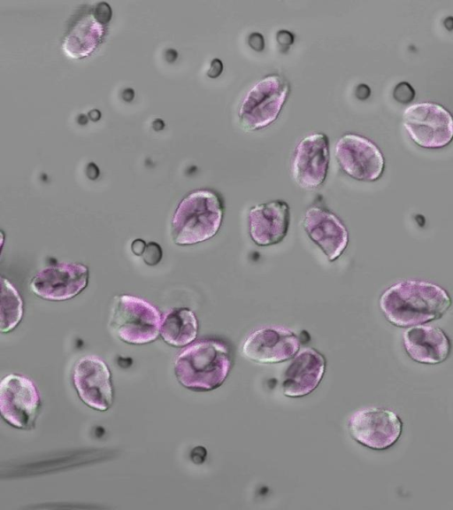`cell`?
<instances>
[{"label":"cell","instance_id":"cell-10","mask_svg":"<svg viewBox=\"0 0 453 510\" xmlns=\"http://www.w3.org/2000/svg\"><path fill=\"white\" fill-rule=\"evenodd\" d=\"M40 397L34 382L19 375L4 376L0 383V412L10 425L22 429L35 427Z\"/></svg>","mask_w":453,"mask_h":510},{"label":"cell","instance_id":"cell-15","mask_svg":"<svg viewBox=\"0 0 453 510\" xmlns=\"http://www.w3.org/2000/svg\"><path fill=\"white\" fill-rule=\"evenodd\" d=\"M303 228L329 262L338 259L349 244V232L346 226L327 208L314 205L304 212Z\"/></svg>","mask_w":453,"mask_h":510},{"label":"cell","instance_id":"cell-13","mask_svg":"<svg viewBox=\"0 0 453 510\" xmlns=\"http://www.w3.org/2000/svg\"><path fill=\"white\" fill-rule=\"evenodd\" d=\"M111 9L105 3L81 8L74 14L63 42V49L73 58L87 56L101 42Z\"/></svg>","mask_w":453,"mask_h":510},{"label":"cell","instance_id":"cell-3","mask_svg":"<svg viewBox=\"0 0 453 510\" xmlns=\"http://www.w3.org/2000/svg\"><path fill=\"white\" fill-rule=\"evenodd\" d=\"M222 197L215 190L191 191L178 204L171 221V236L177 245H193L214 237L224 217Z\"/></svg>","mask_w":453,"mask_h":510},{"label":"cell","instance_id":"cell-12","mask_svg":"<svg viewBox=\"0 0 453 510\" xmlns=\"http://www.w3.org/2000/svg\"><path fill=\"white\" fill-rule=\"evenodd\" d=\"M299 349L300 339L294 331L280 326H265L245 338L242 354L257 363L275 364L294 358Z\"/></svg>","mask_w":453,"mask_h":510},{"label":"cell","instance_id":"cell-6","mask_svg":"<svg viewBox=\"0 0 453 510\" xmlns=\"http://www.w3.org/2000/svg\"><path fill=\"white\" fill-rule=\"evenodd\" d=\"M403 124L412 141L423 148H441L453 139V117L435 103L409 105L403 111Z\"/></svg>","mask_w":453,"mask_h":510},{"label":"cell","instance_id":"cell-1","mask_svg":"<svg viewBox=\"0 0 453 510\" xmlns=\"http://www.w3.org/2000/svg\"><path fill=\"white\" fill-rule=\"evenodd\" d=\"M379 305L388 322L399 328H411L441 319L450 307L451 298L437 284L405 280L385 290Z\"/></svg>","mask_w":453,"mask_h":510},{"label":"cell","instance_id":"cell-20","mask_svg":"<svg viewBox=\"0 0 453 510\" xmlns=\"http://www.w3.org/2000/svg\"><path fill=\"white\" fill-rule=\"evenodd\" d=\"M23 316V302L14 286L1 277V324L2 333L12 331Z\"/></svg>","mask_w":453,"mask_h":510},{"label":"cell","instance_id":"cell-16","mask_svg":"<svg viewBox=\"0 0 453 510\" xmlns=\"http://www.w3.org/2000/svg\"><path fill=\"white\" fill-rule=\"evenodd\" d=\"M290 225V207L281 199L257 205L248 212L249 235L260 247L281 243Z\"/></svg>","mask_w":453,"mask_h":510},{"label":"cell","instance_id":"cell-9","mask_svg":"<svg viewBox=\"0 0 453 510\" xmlns=\"http://www.w3.org/2000/svg\"><path fill=\"white\" fill-rule=\"evenodd\" d=\"M329 139L325 133H312L299 141L290 164L291 176L303 189L314 190L326 181L329 169Z\"/></svg>","mask_w":453,"mask_h":510},{"label":"cell","instance_id":"cell-14","mask_svg":"<svg viewBox=\"0 0 453 510\" xmlns=\"http://www.w3.org/2000/svg\"><path fill=\"white\" fill-rule=\"evenodd\" d=\"M73 381L80 398L89 407L106 411L112 405L111 373L100 358L88 355L79 359L73 370Z\"/></svg>","mask_w":453,"mask_h":510},{"label":"cell","instance_id":"cell-18","mask_svg":"<svg viewBox=\"0 0 453 510\" xmlns=\"http://www.w3.org/2000/svg\"><path fill=\"white\" fill-rule=\"evenodd\" d=\"M404 350L412 360L421 364L436 365L445 361L450 354L451 343L446 333L434 326H414L403 335Z\"/></svg>","mask_w":453,"mask_h":510},{"label":"cell","instance_id":"cell-7","mask_svg":"<svg viewBox=\"0 0 453 510\" xmlns=\"http://www.w3.org/2000/svg\"><path fill=\"white\" fill-rule=\"evenodd\" d=\"M348 429L350 437L358 444L382 451L398 441L403 432V421L396 413L388 408L365 407L349 416Z\"/></svg>","mask_w":453,"mask_h":510},{"label":"cell","instance_id":"cell-4","mask_svg":"<svg viewBox=\"0 0 453 510\" xmlns=\"http://www.w3.org/2000/svg\"><path fill=\"white\" fill-rule=\"evenodd\" d=\"M290 83L280 73H270L253 84L242 98L238 120L246 131H256L272 124L280 113L290 93Z\"/></svg>","mask_w":453,"mask_h":510},{"label":"cell","instance_id":"cell-19","mask_svg":"<svg viewBox=\"0 0 453 510\" xmlns=\"http://www.w3.org/2000/svg\"><path fill=\"white\" fill-rule=\"evenodd\" d=\"M198 322L194 312L186 307L174 308L166 313L160 327L164 341L174 347H184L197 336Z\"/></svg>","mask_w":453,"mask_h":510},{"label":"cell","instance_id":"cell-11","mask_svg":"<svg viewBox=\"0 0 453 510\" xmlns=\"http://www.w3.org/2000/svg\"><path fill=\"white\" fill-rule=\"evenodd\" d=\"M88 282V269L85 265L62 262L38 271L29 287L41 298L63 301L81 293Z\"/></svg>","mask_w":453,"mask_h":510},{"label":"cell","instance_id":"cell-2","mask_svg":"<svg viewBox=\"0 0 453 510\" xmlns=\"http://www.w3.org/2000/svg\"><path fill=\"white\" fill-rule=\"evenodd\" d=\"M232 367L228 345L219 339L196 342L182 350L174 362V373L185 388L213 390L223 384Z\"/></svg>","mask_w":453,"mask_h":510},{"label":"cell","instance_id":"cell-17","mask_svg":"<svg viewBox=\"0 0 453 510\" xmlns=\"http://www.w3.org/2000/svg\"><path fill=\"white\" fill-rule=\"evenodd\" d=\"M326 359L313 348L298 352L284 373L282 392L289 398H301L312 392L326 371Z\"/></svg>","mask_w":453,"mask_h":510},{"label":"cell","instance_id":"cell-22","mask_svg":"<svg viewBox=\"0 0 453 510\" xmlns=\"http://www.w3.org/2000/svg\"><path fill=\"white\" fill-rule=\"evenodd\" d=\"M145 247H146L145 243L142 240L138 239V240H135L132 243V251L137 256H140L142 254Z\"/></svg>","mask_w":453,"mask_h":510},{"label":"cell","instance_id":"cell-8","mask_svg":"<svg viewBox=\"0 0 453 510\" xmlns=\"http://www.w3.org/2000/svg\"><path fill=\"white\" fill-rule=\"evenodd\" d=\"M334 156L341 169L357 181L378 180L385 166V159L379 147L357 134L342 135L334 145Z\"/></svg>","mask_w":453,"mask_h":510},{"label":"cell","instance_id":"cell-21","mask_svg":"<svg viewBox=\"0 0 453 510\" xmlns=\"http://www.w3.org/2000/svg\"><path fill=\"white\" fill-rule=\"evenodd\" d=\"M161 249L155 243H150L142 252L143 259L148 265H155L158 263L161 259Z\"/></svg>","mask_w":453,"mask_h":510},{"label":"cell","instance_id":"cell-5","mask_svg":"<svg viewBox=\"0 0 453 510\" xmlns=\"http://www.w3.org/2000/svg\"><path fill=\"white\" fill-rule=\"evenodd\" d=\"M161 323L159 311L146 300L131 295L115 297L109 327L120 340L132 344L150 343L158 336Z\"/></svg>","mask_w":453,"mask_h":510}]
</instances>
